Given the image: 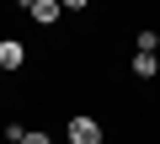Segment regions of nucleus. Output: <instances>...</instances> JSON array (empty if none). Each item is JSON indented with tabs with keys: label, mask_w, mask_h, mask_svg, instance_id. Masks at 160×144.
I'll use <instances>...</instances> for the list:
<instances>
[{
	"label": "nucleus",
	"mask_w": 160,
	"mask_h": 144,
	"mask_svg": "<svg viewBox=\"0 0 160 144\" xmlns=\"http://www.w3.org/2000/svg\"><path fill=\"white\" fill-rule=\"evenodd\" d=\"M0 80H6V69H0Z\"/></svg>",
	"instance_id": "7"
},
{
	"label": "nucleus",
	"mask_w": 160,
	"mask_h": 144,
	"mask_svg": "<svg viewBox=\"0 0 160 144\" xmlns=\"http://www.w3.org/2000/svg\"><path fill=\"white\" fill-rule=\"evenodd\" d=\"M155 69H160V59H155V53H133V75H139V80H149Z\"/></svg>",
	"instance_id": "4"
},
{
	"label": "nucleus",
	"mask_w": 160,
	"mask_h": 144,
	"mask_svg": "<svg viewBox=\"0 0 160 144\" xmlns=\"http://www.w3.org/2000/svg\"><path fill=\"white\" fill-rule=\"evenodd\" d=\"M16 144H53V139H48V133H43V128H27V133H22V139H16Z\"/></svg>",
	"instance_id": "5"
},
{
	"label": "nucleus",
	"mask_w": 160,
	"mask_h": 144,
	"mask_svg": "<svg viewBox=\"0 0 160 144\" xmlns=\"http://www.w3.org/2000/svg\"><path fill=\"white\" fill-rule=\"evenodd\" d=\"M22 59H27V48H22L16 37H6V43H0V69H22Z\"/></svg>",
	"instance_id": "3"
},
{
	"label": "nucleus",
	"mask_w": 160,
	"mask_h": 144,
	"mask_svg": "<svg viewBox=\"0 0 160 144\" xmlns=\"http://www.w3.org/2000/svg\"><path fill=\"white\" fill-rule=\"evenodd\" d=\"M22 6H27V16H32L38 27H53V22H59V11H64L59 0H22Z\"/></svg>",
	"instance_id": "2"
},
{
	"label": "nucleus",
	"mask_w": 160,
	"mask_h": 144,
	"mask_svg": "<svg viewBox=\"0 0 160 144\" xmlns=\"http://www.w3.org/2000/svg\"><path fill=\"white\" fill-rule=\"evenodd\" d=\"M59 6H69V11H80V6H91V0H59Z\"/></svg>",
	"instance_id": "6"
},
{
	"label": "nucleus",
	"mask_w": 160,
	"mask_h": 144,
	"mask_svg": "<svg viewBox=\"0 0 160 144\" xmlns=\"http://www.w3.org/2000/svg\"><path fill=\"white\" fill-rule=\"evenodd\" d=\"M69 144H102V128H96V117H91V112L69 117Z\"/></svg>",
	"instance_id": "1"
}]
</instances>
